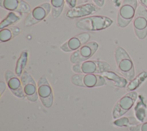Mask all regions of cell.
Here are the masks:
<instances>
[{
    "mask_svg": "<svg viewBox=\"0 0 147 131\" xmlns=\"http://www.w3.org/2000/svg\"><path fill=\"white\" fill-rule=\"evenodd\" d=\"M113 20L103 16H92L80 18L76 22L78 28L87 31H99L111 25Z\"/></svg>",
    "mask_w": 147,
    "mask_h": 131,
    "instance_id": "obj_1",
    "label": "cell"
},
{
    "mask_svg": "<svg viewBox=\"0 0 147 131\" xmlns=\"http://www.w3.org/2000/svg\"><path fill=\"white\" fill-rule=\"evenodd\" d=\"M115 59L119 72L129 80L134 78V67L130 56L121 47H118L115 50Z\"/></svg>",
    "mask_w": 147,
    "mask_h": 131,
    "instance_id": "obj_2",
    "label": "cell"
},
{
    "mask_svg": "<svg viewBox=\"0 0 147 131\" xmlns=\"http://www.w3.org/2000/svg\"><path fill=\"white\" fill-rule=\"evenodd\" d=\"M137 0H123L118 11L117 25L125 28L134 19L138 7Z\"/></svg>",
    "mask_w": 147,
    "mask_h": 131,
    "instance_id": "obj_3",
    "label": "cell"
},
{
    "mask_svg": "<svg viewBox=\"0 0 147 131\" xmlns=\"http://www.w3.org/2000/svg\"><path fill=\"white\" fill-rule=\"evenodd\" d=\"M110 70L111 66L107 63L99 60L84 61L72 66V70L78 74H97Z\"/></svg>",
    "mask_w": 147,
    "mask_h": 131,
    "instance_id": "obj_4",
    "label": "cell"
},
{
    "mask_svg": "<svg viewBox=\"0 0 147 131\" xmlns=\"http://www.w3.org/2000/svg\"><path fill=\"white\" fill-rule=\"evenodd\" d=\"M72 83L78 86L95 87L106 84V82L102 75L92 74H78L71 78Z\"/></svg>",
    "mask_w": 147,
    "mask_h": 131,
    "instance_id": "obj_5",
    "label": "cell"
},
{
    "mask_svg": "<svg viewBox=\"0 0 147 131\" xmlns=\"http://www.w3.org/2000/svg\"><path fill=\"white\" fill-rule=\"evenodd\" d=\"M134 33L140 40H143L147 36V9L141 3L138 4L133 19Z\"/></svg>",
    "mask_w": 147,
    "mask_h": 131,
    "instance_id": "obj_6",
    "label": "cell"
},
{
    "mask_svg": "<svg viewBox=\"0 0 147 131\" xmlns=\"http://www.w3.org/2000/svg\"><path fill=\"white\" fill-rule=\"evenodd\" d=\"M51 11V3L45 2L33 9L26 16L24 25L26 27L33 26L44 20Z\"/></svg>",
    "mask_w": 147,
    "mask_h": 131,
    "instance_id": "obj_7",
    "label": "cell"
},
{
    "mask_svg": "<svg viewBox=\"0 0 147 131\" xmlns=\"http://www.w3.org/2000/svg\"><path fill=\"white\" fill-rule=\"evenodd\" d=\"M99 45L95 41L88 42L74 51L70 56V61L74 64L86 61L93 56L98 49Z\"/></svg>",
    "mask_w": 147,
    "mask_h": 131,
    "instance_id": "obj_8",
    "label": "cell"
},
{
    "mask_svg": "<svg viewBox=\"0 0 147 131\" xmlns=\"http://www.w3.org/2000/svg\"><path fill=\"white\" fill-rule=\"evenodd\" d=\"M137 98L136 91H130L122 97L115 105L113 111L114 118L120 117L125 114L134 104Z\"/></svg>",
    "mask_w": 147,
    "mask_h": 131,
    "instance_id": "obj_9",
    "label": "cell"
},
{
    "mask_svg": "<svg viewBox=\"0 0 147 131\" xmlns=\"http://www.w3.org/2000/svg\"><path fill=\"white\" fill-rule=\"evenodd\" d=\"M99 9V7L95 4L87 3L76 6L75 7L70 9L67 11L65 16L69 18H84L95 13Z\"/></svg>",
    "mask_w": 147,
    "mask_h": 131,
    "instance_id": "obj_10",
    "label": "cell"
},
{
    "mask_svg": "<svg viewBox=\"0 0 147 131\" xmlns=\"http://www.w3.org/2000/svg\"><path fill=\"white\" fill-rule=\"evenodd\" d=\"M38 94L43 105L50 107L53 103V94L52 88L45 76L41 77L37 84Z\"/></svg>",
    "mask_w": 147,
    "mask_h": 131,
    "instance_id": "obj_11",
    "label": "cell"
},
{
    "mask_svg": "<svg viewBox=\"0 0 147 131\" xmlns=\"http://www.w3.org/2000/svg\"><path fill=\"white\" fill-rule=\"evenodd\" d=\"M91 37L87 32L79 33L67 40L60 46V49L66 52L75 51L84 44L88 43Z\"/></svg>",
    "mask_w": 147,
    "mask_h": 131,
    "instance_id": "obj_12",
    "label": "cell"
},
{
    "mask_svg": "<svg viewBox=\"0 0 147 131\" xmlns=\"http://www.w3.org/2000/svg\"><path fill=\"white\" fill-rule=\"evenodd\" d=\"M21 81L24 88V92L28 99L34 102L38 98V91L36 82L32 76L26 71H24L21 76Z\"/></svg>",
    "mask_w": 147,
    "mask_h": 131,
    "instance_id": "obj_13",
    "label": "cell"
},
{
    "mask_svg": "<svg viewBox=\"0 0 147 131\" xmlns=\"http://www.w3.org/2000/svg\"><path fill=\"white\" fill-rule=\"evenodd\" d=\"M0 6L7 10L19 13H29L30 5L24 0H0Z\"/></svg>",
    "mask_w": 147,
    "mask_h": 131,
    "instance_id": "obj_14",
    "label": "cell"
},
{
    "mask_svg": "<svg viewBox=\"0 0 147 131\" xmlns=\"http://www.w3.org/2000/svg\"><path fill=\"white\" fill-rule=\"evenodd\" d=\"M5 79L9 88L16 96L20 98L25 97V94L22 87L21 81L16 74L11 71H7L5 74Z\"/></svg>",
    "mask_w": 147,
    "mask_h": 131,
    "instance_id": "obj_15",
    "label": "cell"
},
{
    "mask_svg": "<svg viewBox=\"0 0 147 131\" xmlns=\"http://www.w3.org/2000/svg\"><path fill=\"white\" fill-rule=\"evenodd\" d=\"M21 33V29L16 26L5 28L0 30L1 42H7L16 37Z\"/></svg>",
    "mask_w": 147,
    "mask_h": 131,
    "instance_id": "obj_16",
    "label": "cell"
},
{
    "mask_svg": "<svg viewBox=\"0 0 147 131\" xmlns=\"http://www.w3.org/2000/svg\"><path fill=\"white\" fill-rule=\"evenodd\" d=\"M102 75L108 80L113 82L114 85L118 87H125L127 83V81L126 78L119 76L117 74L113 71H111L110 70L103 72L102 73Z\"/></svg>",
    "mask_w": 147,
    "mask_h": 131,
    "instance_id": "obj_17",
    "label": "cell"
},
{
    "mask_svg": "<svg viewBox=\"0 0 147 131\" xmlns=\"http://www.w3.org/2000/svg\"><path fill=\"white\" fill-rule=\"evenodd\" d=\"M16 13L17 12L10 11L7 14L6 17L3 19L0 23V29L10 26L21 20L22 14Z\"/></svg>",
    "mask_w": 147,
    "mask_h": 131,
    "instance_id": "obj_18",
    "label": "cell"
},
{
    "mask_svg": "<svg viewBox=\"0 0 147 131\" xmlns=\"http://www.w3.org/2000/svg\"><path fill=\"white\" fill-rule=\"evenodd\" d=\"M139 99L134 109L135 114L139 121L143 122L146 116V105L144 102L142 96H140Z\"/></svg>",
    "mask_w": 147,
    "mask_h": 131,
    "instance_id": "obj_19",
    "label": "cell"
},
{
    "mask_svg": "<svg viewBox=\"0 0 147 131\" xmlns=\"http://www.w3.org/2000/svg\"><path fill=\"white\" fill-rule=\"evenodd\" d=\"M65 0H51V14L54 18H58L63 10Z\"/></svg>",
    "mask_w": 147,
    "mask_h": 131,
    "instance_id": "obj_20",
    "label": "cell"
},
{
    "mask_svg": "<svg viewBox=\"0 0 147 131\" xmlns=\"http://www.w3.org/2000/svg\"><path fill=\"white\" fill-rule=\"evenodd\" d=\"M28 57V53L26 51H23L17 60L15 69V73L18 76H21L24 72L23 70L26 65Z\"/></svg>",
    "mask_w": 147,
    "mask_h": 131,
    "instance_id": "obj_21",
    "label": "cell"
},
{
    "mask_svg": "<svg viewBox=\"0 0 147 131\" xmlns=\"http://www.w3.org/2000/svg\"><path fill=\"white\" fill-rule=\"evenodd\" d=\"M147 78V72L142 71L139 74L136 78L130 81L127 86L128 91H133L138 88L142 83Z\"/></svg>",
    "mask_w": 147,
    "mask_h": 131,
    "instance_id": "obj_22",
    "label": "cell"
},
{
    "mask_svg": "<svg viewBox=\"0 0 147 131\" xmlns=\"http://www.w3.org/2000/svg\"><path fill=\"white\" fill-rule=\"evenodd\" d=\"M139 121L133 117H125L119 118L114 122V124L117 126H129L138 125Z\"/></svg>",
    "mask_w": 147,
    "mask_h": 131,
    "instance_id": "obj_23",
    "label": "cell"
},
{
    "mask_svg": "<svg viewBox=\"0 0 147 131\" xmlns=\"http://www.w3.org/2000/svg\"><path fill=\"white\" fill-rule=\"evenodd\" d=\"M130 131H147V122L131 126Z\"/></svg>",
    "mask_w": 147,
    "mask_h": 131,
    "instance_id": "obj_24",
    "label": "cell"
},
{
    "mask_svg": "<svg viewBox=\"0 0 147 131\" xmlns=\"http://www.w3.org/2000/svg\"><path fill=\"white\" fill-rule=\"evenodd\" d=\"M66 4L67 6L70 8L72 9L75 7L76 5V1L77 0H65Z\"/></svg>",
    "mask_w": 147,
    "mask_h": 131,
    "instance_id": "obj_25",
    "label": "cell"
},
{
    "mask_svg": "<svg viewBox=\"0 0 147 131\" xmlns=\"http://www.w3.org/2000/svg\"><path fill=\"white\" fill-rule=\"evenodd\" d=\"M94 3L99 7H102L105 4V0H92Z\"/></svg>",
    "mask_w": 147,
    "mask_h": 131,
    "instance_id": "obj_26",
    "label": "cell"
},
{
    "mask_svg": "<svg viewBox=\"0 0 147 131\" xmlns=\"http://www.w3.org/2000/svg\"><path fill=\"white\" fill-rule=\"evenodd\" d=\"M115 7H119L122 4V0H110Z\"/></svg>",
    "mask_w": 147,
    "mask_h": 131,
    "instance_id": "obj_27",
    "label": "cell"
},
{
    "mask_svg": "<svg viewBox=\"0 0 147 131\" xmlns=\"http://www.w3.org/2000/svg\"><path fill=\"white\" fill-rule=\"evenodd\" d=\"M6 88V85L5 84L4 82H1L0 83V90H1V94L2 95L3 92L5 90Z\"/></svg>",
    "mask_w": 147,
    "mask_h": 131,
    "instance_id": "obj_28",
    "label": "cell"
},
{
    "mask_svg": "<svg viewBox=\"0 0 147 131\" xmlns=\"http://www.w3.org/2000/svg\"><path fill=\"white\" fill-rule=\"evenodd\" d=\"M141 3L147 9V0H139Z\"/></svg>",
    "mask_w": 147,
    "mask_h": 131,
    "instance_id": "obj_29",
    "label": "cell"
},
{
    "mask_svg": "<svg viewBox=\"0 0 147 131\" xmlns=\"http://www.w3.org/2000/svg\"><path fill=\"white\" fill-rule=\"evenodd\" d=\"M82 1H83L84 2H89V1H91V0H82Z\"/></svg>",
    "mask_w": 147,
    "mask_h": 131,
    "instance_id": "obj_30",
    "label": "cell"
}]
</instances>
